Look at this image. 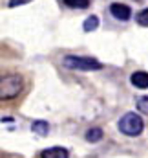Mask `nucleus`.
Returning a JSON list of instances; mask_svg holds the SVG:
<instances>
[{
	"mask_svg": "<svg viewBox=\"0 0 148 158\" xmlns=\"http://www.w3.org/2000/svg\"><path fill=\"white\" fill-rule=\"evenodd\" d=\"M145 129V123L139 114L135 112H126L123 118L119 119V131L126 136H139Z\"/></svg>",
	"mask_w": 148,
	"mask_h": 158,
	"instance_id": "obj_1",
	"label": "nucleus"
},
{
	"mask_svg": "<svg viewBox=\"0 0 148 158\" xmlns=\"http://www.w3.org/2000/svg\"><path fill=\"white\" fill-rule=\"evenodd\" d=\"M62 64L70 70H101L103 64L93 57H77V55H66L62 59Z\"/></svg>",
	"mask_w": 148,
	"mask_h": 158,
	"instance_id": "obj_2",
	"label": "nucleus"
},
{
	"mask_svg": "<svg viewBox=\"0 0 148 158\" xmlns=\"http://www.w3.org/2000/svg\"><path fill=\"white\" fill-rule=\"evenodd\" d=\"M22 90V77L20 76H6L2 77V99H11L18 96Z\"/></svg>",
	"mask_w": 148,
	"mask_h": 158,
	"instance_id": "obj_3",
	"label": "nucleus"
},
{
	"mask_svg": "<svg viewBox=\"0 0 148 158\" xmlns=\"http://www.w3.org/2000/svg\"><path fill=\"white\" fill-rule=\"evenodd\" d=\"M110 13L117 19V20H123V22L132 17V9H130L128 6H124V4H111Z\"/></svg>",
	"mask_w": 148,
	"mask_h": 158,
	"instance_id": "obj_4",
	"label": "nucleus"
},
{
	"mask_svg": "<svg viewBox=\"0 0 148 158\" xmlns=\"http://www.w3.org/2000/svg\"><path fill=\"white\" fill-rule=\"evenodd\" d=\"M40 156L42 158H68L70 153H68V149H64V147H51V149L42 151Z\"/></svg>",
	"mask_w": 148,
	"mask_h": 158,
	"instance_id": "obj_5",
	"label": "nucleus"
},
{
	"mask_svg": "<svg viewBox=\"0 0 148 158\" xmlns=\"http://www.w3.org/2000/svg\"><path fill=\"white\" fill-rule=\"evenodd\" d=\"M130 81L137 88H148V72H134Z\"/></svg>",
	"mask_w": 148,
	"mask_h": 158,
	"instance_id": "obj_6",
	"label": "nucleus"
},
{
	"mask_svg": "<svg viewBox=\"0 0 148 158\" xmlns=\"http://www.w3.org/2000/svg\"><path fill=\"white\" fill-rule=\"evenodd\" d=\"M31 131H33L35 134L46 136V134H48V131H49V125H48V121H44V119H37V121H33Z\"/></svg>",
	"mask_w": 148,
	"mask_h": 158,
	"instance_id": "obj_7",
	"label": "nucleus"
},
{
	"mask_svg": "<svg viewBox=\"0 0 148 158\" xmlns=\"http://www.w3.org/2000/svg\"><path fill=\"white\" fill-rule=\"evenodd\" d=\"M97 28H99V17H95V15L88 17V19L84 20V24H82V30H84V31H93V30H97Z\"/></svg>",
	"mask_w": 148,
	"mask_h": 158,
	"instance_id": "obj_8",
	"label": "nucleus"
},
{
	"mask_svg": "<svg viewBox=\"0 0 148 158\" xmlns=\"http://www.w3.org/2000/svg\"><path fill=\"white\" fill-rule=\"evenodd\" d=\"M68 7H73V9H86L90 7V0H62Z\"/></svg>",
	"mask_w": 148,
	"mask_h": 158,
	"instance_id": "obj_9",
	"label": "nucleus"
},
{
	"mask_svg": "<svg viewBox=\"0 0 148 158\" xmlns=\"http://www.w3.org/2000/svg\"><path fill=\"white\" fill-rule=\"evenodd\" d=\"M86 140L90 142V143H95V142H99V140H103V131L101 129H90L88 132H86Z\"/></svg>",
	"mask_w": 148,
	"mask_h": 158,
	"instance_id": "obj_10",
	"label": "nucleus"
},
{
	"mask_svg": "<svg viewBox=\"0 0 148 158\" xmlns=\"http://www.w3.org/2000/svg\"><path fill=\"white\" fill-rule=\"evenodd\" d=\"M135 19H137V24H139V26H145V28H148V9H143V11H141Z\"/></svg>",
	"mask_w": 148,
	"mask_h": 158,
	"instance_id": "obj_11",
	"label": "nucleus"
},
{
	"mask_svg": "<svg viewBox=\"0 0 148 158\" xmlns=\"http://www.w3.org/2000/svg\"><path fill=\"white\" fill-rule=\"evenodd\" d=\"M137 105H139L141 110L148 112V98H139V99H137Z\"/></svg>",
	"mask_w": 148,
	"mask_h": 158,
	"instance_id": "obj_12",
	"label": "nucleus"
},
{
	"mask_svg": "<svg viewBox=\"0 0 148 158\" xmlns=\"http://www.w3.org/2000/svg\"><path fill=\"white\" fill-rule=\"evenodd\" d=\"M31 0H9V7H17V6H22V4H28Z\"/></svg>",
	"mask_w": 148,
	"mask_h": 158,
	"instance_id": "obj_13",
	"label": "nucleus"
}]
</instances>
